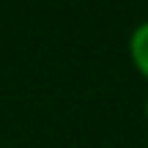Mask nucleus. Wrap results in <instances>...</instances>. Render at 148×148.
Returning <instances> with one entry per match:
<instances>
[{"label": "nucleus", "instance_id": "nucleus-1", "mask_svg": "<svg viewBox=\"0 0 148 148\" xmlns=\"http://www.w3.org/2000/svg\"><path fill=\"white\" fill-rule=\"evenodd\" d=\"M129 60H132L134 71L140 74L143 79H148V19L137 22L129 33Z\"/></svg>", "mask_w": 148, "mask_h": 148}, {"label": "nucleus", "instance_id": "nucleus-2", "mask_svg": "<svg viewBox=\"0 0 148 148\" xmlns=\"http://www.w3.org/2000/svg\"><path fill=\"white\" fill-rule=\"evenodd\" d=\"M143 112H145V121H148V96H145V101H143Z\"/></svg>", "mask_w": 148, "mask_h": 148}]
</instances>
